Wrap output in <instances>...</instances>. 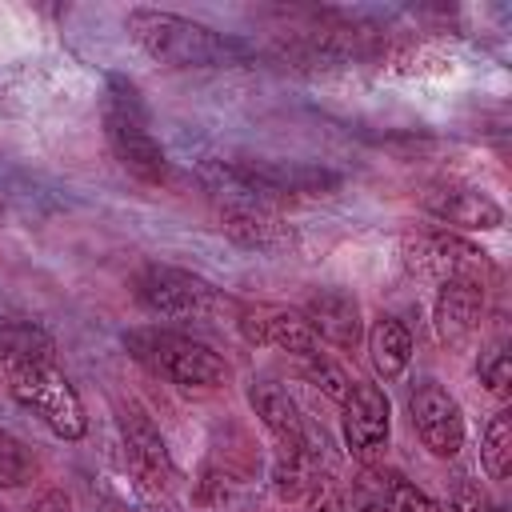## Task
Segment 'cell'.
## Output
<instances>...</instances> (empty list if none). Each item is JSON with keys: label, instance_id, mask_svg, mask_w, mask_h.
Here are the masks:
<instances>
[{"label": "cell", "instance_id": "obj_1", "mask_svg": "<svg viewBox=\"0 0 512 512\" xmlns=\"http://www.w3.org/2000/svg\"><path fill=\"white\" fill-rule=\"evenodd\" d=\"M124 28L152 60L168 68H216V64H232L244 56L240 40L220 36L216 28L200 20L160 12V8H132L124 16Z\"/></svg>", "mask_w": 512, "mask_h": 512}, {"label": "cell", "instance_id": "obj_2", "mask_svg": "<svg viewBox=\"0 0 512 512\" xmlns=\"http://www.w3.org/2000/svg\"><path fill=\"white\" fill-rule=\"evenodd\" d=\"M104 136H108L116 160L124 164V172H132L144 184H164L168 180V156H164L160 140L152 136V120H148V108L140 100V88L124 76L108 80Z\"/></svg>", "mask_w": 512, "mask_h": 512}, {"label": "cell", "instance_id": "obj_3", "mask_svg": "<svg viewBox=\"0 0 512 512\" xmlns=\"http://www.w3.org/2000/svg\"><path fill=\"white\" fill-rule=\"evenodd\" d=\"M124 348L148 372L180 384V388H216L228 380V364L204 340H192L172 328H132L124 332Z\"/></svg>", "mask_w": 512, "mask_h": 512}, {"label": "cell", "instance_id": "obj_4", "mask_svg": "<svg viewBox=\"0 0 512 512\" xmlns=\"http://www.w3.org/2000/svg\"><path fill=\"white\" fill-rule=\"evenodd\" d=\"M132 296L148 312L168 316V320H216V316L240 308L220 288H212L204 276L184 272V268H168V264L140 268L132 280Z\"/></svg>", "mask_w": 512, "mask_h": 512}, {"label": "cell", "instance_id": "obj_5", "mask_svg": "<svg viewBox=\"0 0 512 512\" xmlns=\"http://www.w3.org/2000/svg\"><path fill=\"white\" fill-rule=\"evenodd\" d=\"M8 392L16 396L20 408H28L32 416H40L56 436L64 440H80L88 432V416H84V400L72 388V380L48 360V364H32L24 368Z\"/></svg>", "mask_w": 512, "mask_h": 512}, {"label": "cell", "instance_id": "obj_6", "mask_svg": "<svg viewBox=\"0 0 512 512\" xmlns=\"http://www.w3.org/2000/svg\"><path fill=\"white\" fill-rule=\"evenodd\" d=\"M408 416H412V428L420 436V444L432 452V456H456L464 448V412L460 404L452 400V392L436 380H420L408 396Z\"/></svg>", "mask_w": 512, "mask_h": 512}, {"label": "cell", "instance_id": "obj_7", "mask_svg": "<svg viewBox=\"0 0 512 512\" xmlns=\"http://www.w3.org/2000/svg\"><path fill=\"white\" fill-rule=\"evenodd\" d=\"M404 252H408V264L416 272H428L436 280H480L484 284V276L492 272L488 252L464 236H452V232L416 236L404 244Z\"/></svg>", "mask_w": 512, "mask_h": 512}, {"label": "cell", "instance_id": "obj_8", "mask_svg": "<svg viewBox=\"0 0 512 512\" xmlns=\"http://www.w3.org/2000/svg\"><path fill=\"white\" fill-rule=\"evenodd\" d=\"M392 432V404L376 384L352 380V392L344 400V444L356 460L372 464L384 456Z\"/></svg>", "mask_w": 512, "mask_h": 512}, {"label": "cell", "instance_id": "obj_9", "mask_svg": "<svg viewBox=\"0 0 512 512\" xmlns=\"http://www.w3.org/2000/svg\"><path fill=\"white\" fill-rule=\"evenodd\" d=\"M236 324H240L248 344L280 348L292 356H316V344H320L312 324L304 320V312L284 308V304H240Z\"/></svg>", "mask_w": 512, "mask_h": 512}, {"label": "cell", "instance_id": "obj_10", "mask_svg": "<svg viewBox=\"0 0 512 512\" xmlns=\"http://www.w3.org/2000/svg\"><path fill=\"white\" fill-rule=\"evenodd\" d=\"M420 204H424V212H432L436 220L456 224V228H480V232H488V228H500L504 224V208L488 192H480L472 184H456V180L432 184L420 196Z\"/></svg>", "mask_w": 512, "mask_h": 512}, {"label": "cell", "instance_id": "obj_11", "mask_svg": "<svg viewBox=\"0 0 512 512\" xmlns=\"http://www.w3.org/2000/svg\"><path fill=\"white\" fill-rule=\"evenodd\" d=\"M248 404H252V412L260 416V424L272 432V440H276V456H288V452H304V448H312V440H308V428H304V420H300L296 400H292L276 380H268V376L252 380V388H248Z\"/></svg>", "mask_w": 512, "mask_h": 512}, {"label": "cell", "instance_id": "obj_12", "mask_svg": "<svg viewBox=\"0 0 512 512\" xmlns=\"http://www.w3.org/2000/svg\"><path fill=\"white\" fill-rule=\"evenodd\" d=\"M352 512H440V504L400 472L364 468L352 484Z\"/></svg>", "mask_w": 512, "mask_h": 512}, {"label": "cell", "instance_id": "obj_13", "mask_svg": "<svg viewBox=\"0 0 512 512\" xmlns=\"http://www.w3.org/2000/svg\"><path fill=\"white\" fill-rule=\"evenodd\" d=\"M120 432H124V452H128L132 472L148 488H168L172 476H176V468H172V456H168L164 436L156 432V424L140 408H124L120 412Z\"/></svg>", "mask_w": 512, "mask_h": 512}, {"label": "cell", "instance_id": "obj_14", "mask_svg": "<svg viewBox=\"0 0 512 512\" xmlns=\"http://www.w3.org/2000/svg\"><path fill=\"white\" fill-rule=\"evenodd\" d=\"M304 320L312 324L316 340H328L332 348H356L360 344V300L344 288H320L304 300Z\"/></svg>", "mask_w": 512, "mask_h": 512}, {"label": "cell", "instance_id": "obj_15", "mask_svg": "<svg viewBox=\"0 0 512 512\" xmlns=\"http://www.w3.org/2000/svg\"><path fill=\"white\" fill-rule=\"evenodd\" d=\"M480 308H484V284L480 280H440L436 312H432L440 340L464 344L480 324Z\"/></svg>", "mask_w": 512, "mask_h": 512}, {"label": "cell", "instance_id": "obj_16", "mask_svg": "<svg viewBox=\"0 0 512 512\" xmlns=\"http://www.w3.org/2000/svg\"><path fill=\"white\" fill-rule=\"evenodd\" d=\"M52 352H56V344L40 324H32V320L0 324V384H12L32 364H48Z\"/></svg>", "mask_w": 512, "mask_h": 512}, {"label": "cell", "instance_id": "obj_17", "mask_svg": "<svg viewBox=\"0 0 512 512\" xmlns=\"http://www.w3.org/2000/svg\"><path fill=\"white\" fill-rule=\"evenodd\" d=\"M220 228H224L236 244H248V248H268V244H276V240L284 236V228H280V220L268 212V204H260V200H252V196H236V192H232V200L220 208Z\"/></svg>", "mask_w": 512, "mask_h": 512}, {"label": "cell", "instance_id": "obj_18", "mask_svg": "<svg viewBox=\"0 0 512 512\" xmlns=\"http://www.w3.org/2000/svg\"><path fill=\"white\" fill-rule=\"evenodd\" d=\"M368 356H372V368L384 380H396L408 368V360H412V336H408V328L396 316H380L368 328Z\"/></svg>", "mask_w": 512, "mask_h": 512}, {"label": "cell", "instance_id": "obj_19", "mask_svg": "<svg viewBox=\"0 0 512 512\" xmlns=\"http://www.w3.org/2000/svg\"><path fill=\"white\" fill-rule=\"evenodd\" d=\"M480 460H484L492 480H508V472H512V412H496L492 416V424L484 428Z\"/></svg>", "mask_w": 512, "mask_h": 512}, {"label": "cell", "instance_id": "obj_20", "mask_svg": "<svg viewBox=\"0 0 512 512\" xmlns=\"http://www.w3.org/2000/svg\"><path fill=\"white\" fill-rule=\"evenodd\" d=\"M32 476H36L32 448L8 428H0V488H24Z\"/></svg>", "mask_w": 512, "mask_h": 512}, {"label": "cell", "instance_id": "obj_21", "mask_svg": "<svg viewBox=\"0 0 512 512\" xmlns=\"http://www.w3.org/2000/svg\"><path fill=\"white\" fill-rule=\"evenodd\" d=\"M476 376H480V384L492 392V396H508L512 392V356H508V344H488L484 352H480V360H476Z\"/></svg>", "mask_w": 512, "mask_h": 512}, {"label": "cell", "instance_id": "obj_22", "mask_svg": "<svg viewBox=\"0 0 512 512\" xmlns=\"http://www.w3.org/2000/svg\"><path fill=\"white\" fill-rule=\"evenodd\" d=\"M304 376H308L328 400H336V404H344L348 392H352L348 372H344L340 364H332V360H320V352H316V356H304Z\"/></svg>", "mask_w": 512, "mask_h": 512}, {"label": "cell", "instance_id": "obj_23", "mask_svg": "<svg viewBox=\"0 0 512 512\" xmlns=\"http://www.w3.org/2000/svg\"><path fill=\"white\" fill-rule=\"evenodd\" d=\"M448 512H492V504H488V496L476 488V484H456V492H452V500H448Z\"/></svg>", "mask_w": 512, "mask_h": 512}, {"label": "cell", "instance_id": "obj_24", "mask_svg": "<svg viewBox=\"0 0 512 512\" xmlns=\"http://www.w3.org/2000/svg\"><path fill=\"white\" fill-rule=\"evenodd\" d=\"M32 512H72V500L52 488V492H44V496L32 504Z\"/></svg>", "mask_w": 512, "mask_h": 512}, {"label": "cell", "instance_id": "obj_25", "mask_svg": "<svg viewBox=\"0 0 512 512\" xmlns=\"http://www.w3.org/2000/svg\"><path fill=\"white\" fill-rule=\"evenodd\" d=\"M0 512H8V508H4V504H0Z\"/></svg>", "mask_w": 512, "mask_h": 512}]
</instances>
